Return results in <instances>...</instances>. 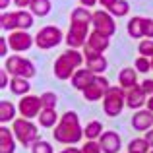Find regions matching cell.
<instances>
[{"label":"cell","instance_id":"obj_23","mask_svg":"<svg viewBox=\"0 0 153 153\" xmlns=\"http://www.w3.org/2000/svg\"><path fill=\"white\" fill-rule=\"evenodd\" d=\"M51 0H31L29 4V12L33 16H37V18H45V16L51 14Z\"/></svg>","mask_w":153,"mask_h":153},{"label":"cell","instance_id":"obj_9","mask_svg":"<svg viewBox=\"0 0 153 153\" xmlns=\"http://www.w3.org/2000/svg\"><path fill=\"white\" fill-rule=\"evenodd\" d=\"M108 89H111L108 79L105 78V76H95L93 82H91L89 85L82 91V93H83V99H85V101L95 103V101H101V99H105V95H107Z\"/></svg>","mask_w":153,"mask_h":153},{"label":"cell","instance_id":"obj_2","mask_svg":"<svg viewBox=\"0 0 153 153\" xmlns=\"http://www.w3.org/2000/svg\"><path fill=\"white\" fill-rule=\"evenodd\" d=\"M85 62L83 52L78 49H68L64 51L58 58L54 60V76L58 79H72V76L82 68V64Z\"/></svg>","mask_w":153,"mask_h":153},{"label":"cell","instance_id":"obj_20","mask_svg":"<svg viewBox=\"0 0 153 153\" xmlns=\"http://www.w3.org/2000/svg\"><path fill=\"white\" fill-rule=\"evenodd\" d=\"M70 23H82V25H91L93 23V12H89V8L78 6L72 10L70 14Z\"/></svg>","mask_w":153,"mask_h":153},{"label":"cell","instance_id":"obj_29","mask_svg":"<svg viewBox=\"0 0 153 153\" xmlns=\"http://www.w3.org/2000/svg\"><path fill=\"white\" fill-rule=\"evenodd\" d=\"M149 143L146 142V138H134L128 143V153H149Z\"/></svg>","mask_w":153,"mask_h":153},{"label":"cell","instance_id":"obj_21","mask_svg":"<svg viewBox=\"0 0 153 153\" xmlns=\"http://www.w3.org/2000/svg\"><path fill=\"white\" fill-rule=\"evenodd\" d=\"M126 29H128V35L132 39H140V41L146 39L143 37V18H140V16H134V18L128 19Z\"/></svg>","mask_w":153,"mask_h":153},{"label":"cell","instance_id":"obj_25","mask_svg":"<svg viewBox=\"0 0 153 153\" xmlns=\"http://www.w3.org/2000/svg\"><path fill=\"white\" fill-rule=\"evenodd\" d=\"M58 120H60V116L56 114L54 108H43L41 114H39V124L43 128H54L58 124Z\"/></svg>","mask_w":153,"mask_h":153},{"label":"cell","instance_id":"obj_12","mask_svg":"<svg viewBox=\"0 0 153 153\" xmlns=\"http://www.w3.org/2000/svg\"><path fill=\"white\" fill-rule=\"evenodd\" d=\"M8 45L14 52H25L35 45V37H31L29 31H12L8 35Z\"/></svg>","mask_w":153,"mask_h":153},{"label":"cell","instance_id":"obj_32","mask_svg":"<svg viewBox=\"0 0 153 153\" xmlns=\"http://www.w3.org/2000/svg\"><path fill=\"white\" fill-rule=\"evenodd\" d=\"M138 52H140V56L153 58V39H142L138 45Z\"/></svg>","mask_w":153,"mask_h":153},{"label":"cell","instance_id":"obj_4","mask_svg":"<svg viewBox=\"0 0 153 153\" xmlns=\"http://www.w3.org/2000/svg\"><path fill=\"white\" fill-rule=\"evenodd\" d=\"M4 68H6V72L10 76H14V78H33L35 74H37V68H35V64L31 62V60L23 58V56L19 54H10L6 60H4Z\"/></svg>","mask_w":153,"mask_h":153},{"label":"cell","instance_id":"obj_37","mask_svg":"<svg viewBox=\"0 0 153 153\" xmlns=\"http://www.w3.org/2000/svg\"><path fill=\"white\" fill-rule=\"evenodd\" d=\"M140 85H142V89L146 91V95H147V97H151V95H153V78H151V79H149V78H147V79H143V82L140 83Z\"/></svg>","mask_w":153,"mask_h":153},{"label":"cell","instance_id":"obj_34","mask_svg":"<svg viewBox=\"0 0 153 153\" xmlns=\"http://www.w3.org/2000/svg\"><path fill=\"white\" fill-rule=\"evenodd\" d=\"M41 103H43V108H54L56 103H58V97H56V93H52V91H45V93L41 95Z\"/></svg>","mask_w":153,"mask_h":153},{"label":"cell","instance_id":"obj_13","mask_svg":"<svg viewBox=\"0 0 153 153\" xmlns=\"http://www.w3.org/2000/svg\"><path fill=\"white\" fill-rule=\"evenodd\" d=\"M130 122H132V128L136 132H143L146 134L147 130L153 128V112H149L147 108H140V111L134 112Z\"/></svg>","mask_w":153,"mask_h":153},{"label":"cell","instance_id":"obj_14","mask_svg":"<svg viewBox=\"0 0 153 153\" xmlns=\"http://www.w3.org/2000/svg\"><path fill=\"white\" fill-rule=\"evenodd\" d=\"M99 143H101L103 153H120V147H122L120 136L112 130H105L103 136L99 138Z\"/></svg>","mask_w":153,"mask_h":153},{"label":"cell","instance_id":"obj_10","mask_svg":"<svg viewBox=\"0 0 153 153\" xmlns=\"http://www.w3.org/2000/svg\"><path fill=\"white\" fill-rule=\"evenodd\" d=\"M82 52H83V58H85V68H87V70H91L95 76H101V74L107 72L108 62H107V58H105V54L93 51L91 47H87V45L82 49Z\"/></svg>","mask_w":153,"mask_h":153},{"label":"cell","instance_id":"obj_22","mask_svg":"<svg viewBox=\"0 0 153 153\" xmlns=\"http://www.w3.org/2000/svg\"><path fill=\"white\" fill-rule=\"evenodd\" d=\"M10 91L14 95H19V97L29 95V91H31L29 79H25V78H12L10 79Z\"/></svg>","mask_w":153,"mask_h":153},{"label":"cell","instance_id":"obj_35","mask_svg":"<svg viewBox=\"0 0 153 153\" xmlns=\"http://www.w3.org/2000/svg\"><path fill=\"white\" fill-rule=\"evenodd\" d=\"M79 149H82V153H103L99 140H87V142L83 143Z\"/></svg>","mask_w":153,"mask_h":153},{"label":"cell","instance_id":"obj_44","mask_svg":"<svg viewBox=\"0 0 153 153\" xmlns=\"http://www.w3.org/2000/svg\"><path fill=\"white\" fill-rule=\"evenodd\" d=\"M60 153H82V149H78L74 146H66V149H62Z\"/></svg>","mask_w":153,"mask_h":153},{"label":"cell","instance_id":"obj_1","mask_svg":"<svg viewBox=\"0 0 153 153\" xmlns=\"http://www.w3.org/2000/svg\"><path fill=\"white\" fill-rule=\"evenodd\" d=\"M83 138V128L76 111H66L54 126V140L64 146H74Z\"/></svg>","mask_w":153,"mask_h":153},{"label":"cell","instance_id":"obj_27","mask_svg":"<svg viewBox=\"0 0 153 153\" xmlns=\"http://www.w3.org/2000/svg\"><path fill=\"white\" fill-rule=\"evenodd\" d=\"M0 27L8 33L18 31V19H16V12H2L0 14Z\"/></svg>","mask_w":153,"mask_h":153},{"label":"cell","instance_id":"obj_38","mask_svg":"<svg viewBox=\"0 0 153 153\" xmlns=\"http://www.w3.org/2000/svg\"><path fill=\"white\" fill-rule=\"evenodd\" d=\"M8 37H0V56H2L4 60L8 58Z\"/></svg>","mask_w":153,"mask_h":153},{"label":"cell","instance_id":"obj_31","mask_svg":"<svg viewBox=\"0 0 153 153\" xmlns=\"http://www.w3.org/2000/svg\"><path fill=\"white\" fill-rule=\"evenodd\" d=\"M134 68L138 74H149V70H153L151 66V58H146V56H138L134 60Z\"/></svg>","mask_w":153,"mask_h":153},{"label":"cell","instance_id":"obj_39","mask_svg":"<svg viewBox=\"0 0 153 153\" xmlns=\"http://www.w3.org/2000/svg\"><path fill=\"white\" fill-rule=\"evenodd\" d=\"M6 85H8V72H6V68H2L0 70V89H4Z\"/></svg>","mask_w":153,"mask_h":153},{"label":"cell","instance_id":"obj_3","mask_svg":"<svg viewBox=\"0 0 153 153\" xmlns=\"http://www.w3.org/2000/svg\"><path fill=\"white\" fill-rule=\"evenodd\" d=\"M12 132H14L16 140H18L23 147H31L37 140H41L39 138L37 124L27 120V118H23V116H19V118H16L14 122H12Z\"/></svg>","mask_w":153,"mask_h":153},{"label":"cell","instance_id":"obj_33","mask_svg":"<svg viewBox=\"0 0 153 153\" xmlns=\"http://www.w3.org/2000/svg\"><path fill=\"white\" fill-rule=\"evenodd\" d=\"M31 153H54L52 149V143L47 140H37V142L31 146Z\"/></svg>","mask_w":153,"mask_h":153},{"label":"cell","instance_id":"obj_17","mask_svg":"<svg viewBox=\"0 0 153 153\" xmlns=\"http://www.w3.org/2000/svg\"><path fill=\"white\" fill-rule=\"evenodd\" d=\"M93 78H95V74L91 70H87V68H79V70L72 76L70 82H72V87H76L78 91H83L91 82H93Z\"/></svg>","mask_w":153,"mask_h":153},{"label":"cell","instance_id":"obj_8","mask_svg":"<svg viewBox=\"0 0 153 153\" xmlns=\"http://www.w3.org/2000/svg\"><path fill=\"white\" fill-rule=\"evenodd\" d=\"M89 27L91 25H82V23H70V29L66 33V45L68 49H83L87 45V37H89Z\"/></svg>","mask_w":153,"mask_h":153},{"label":"cell","instance_id":"obj_42","mask_svg":"<svg viewBox=\"0 0 153 153\" xmlns=\"http://www.w3.org/2000/svg\"><path fill=\"white\" fill-rule=\"evenodd\" d=\"M143 138H146V142L149 143V147L153 149V128H151V130H147V132H146V136H143Z\"/></svg>","mask_w":153,"mask_h":153},{"label":"cell","instance_id":"obj_18","mask_svg":"<svg viewBox=\"0 0 153 153\" xmlns=\"http://www.w3.org/2000/svg\"><path fill=\"white\" fill-rule=\"evenodd\" d=\"M118 85L122 89H132L138 85V72L136 68H122L118 74Z\"/></svg>","mask_w":153,"mask_h":153},{"label":"cell","instance_id":"obj_7","mask_svg":"<svg viewBox=\"0 0 153 153\" xmlns=\"http://www.w3.org/2000/svg\"><path fill=\"white\" fill-rule=\"evenodd\" d=\"M93 31L105 35V37L111 39L116 33V23H114V16L108 14L107 10H97L93 12V23H91Z\"/></svg>","mask_w":153,"mask_h":153},{"label":"cell","instance_id":"obj_26","mask_svg":"<svg viewBox=\"0 0 153 153\" xmlns=\"http://www.w3.org/2000/svg\"><path fill=\"white\" fill-rule=\"evenodd\" d=\"M103 122H99V120H91V122H87V126L83 128V138L87 140H99L103 136Z\"/></svg>","mask_w":153,"mask_h":153},{"label":"cell","instance_id":"obj_19","mask_svg":"<svg viewBox=\"0 0 153 153\" xmlns=\"http://www.w3.org/2000/svg\"><path fill=\"white\" fill-rule=\"evenodd\" d=\"M87 47H91L93 51H97V52H101V54H103V52L107 51L108 47H111V39L91 29L89 37H87Z\"/></svg>","mask_w":153,"mask_h":153},{"label":"cell","instance_id":"obj_30","mask_svg":"<svg viewBox=\"0 0 153 153\" xmlns=\"http://www.w3.org/2000/svg\"><path fill=\"white\" fill-rule=\"evenodd\" d=\"M107 12H108V14H112L114 18H124V16L130 12V4H128L126 0H116V2L112 4Z\"/></svg>","mask_w":153,"mask_h":153},{"label":"cell","instance_id":"obj_16","mask_svg":"<svg viewBox=\"0 0 153 153\" xmlns=\"http://www.w3.org/2000/svg\"><path fill=\"white\" fill-rule=\"evenodd\" d=\"M16 136L6 124L0 128V153H16Z\"/></svg>","mask_w":153,"mask_h":153},{"label":"cell","instance_id":"obj_5","mask_svg":"<svg viewBox=\"0 0 153 153\" xmlns=\"http://www.w3.org/2000/svg\"><path fill=\"white\" fill-rule=\"evenodd\" d=\"M126 107V89H122L120 85H111V89L107 91L103 99V111L107 116L114 118Z\"/></svg>","mask_w":153,"mask_h":153},{"label":"cell","instance_id":"obj_43","mask_svg":"<svg viewBox=\"0 0 153 153\" xmlns=\"http://www.w3.org/2000/svg\"><path fill=\"white\" fill-rule=\"evenodd\" d=\"M114 2H116V0H99V4L103 6V10H108V8H111Z\"/></svg>","mask_w":153,"mask_h":153},{"label":"cell","instance_id":"obj_6","mask_svg":"<svg viewBox=\"0 0 153 153\" xmlns=\"http://www.w3.org/2000/svg\"><path fill=\"white\" fill-rule=\"evenodd\" d=\"M62 39H66V35L62 33V29H58L56 25H45L35 35V45L41 51H51V49H54V47H58L60 43H62Z\"/></svg>","mask_w":153,"mask_h":153},{"label":"cell","instance_id":"obj_47","mask_svg":"<svg viewBox=\"0 0 153 153\" xmlns=\"http://www.w3.org/2000/svg\"><path fill=\"white\" fill-rule=\"evenodd\" d=\"M151 66H153V58H151Z\"/></svg>","mask_w":153,"mask_h":153},{"label":"cell","instance_id":"obj_41","mask_svg":"<svg viewBox=\"0 0 153 153\" xmlns=\"http://www.w3.org/2000/svg\"><path fill=\"white\" fill-rule=\"evenodd\" d=\"M95 4H99V0H79V6L83 8H93Z\"/></svg>","mask_w":153,"mask_h":153},{"label":"cell","instance_id":"obj_46","mask_svg":"<svg viewBox=\"0 0 153 153\" xmlns=\"http://www.w3.org/2000/svg\"><path fill=\"white\" fill-rule=\"evenodd\" d=\"M146 107H147V111H149V112H153V95H151V97H147Z\"/></svg>","mask_w":153,"mask_h":153},{"label":"cell","instance_id":"obj_48","mask_svg":"<svg viewBox=\"0 0 153 153\" xmlns=\"http://www.w3.org/2000/svg\"><path fill=\"white\" fill-rule=\"evenodd\" d=\"M149 153H153V149H151V151H149Z\"/></svg>","mask_w":153,"mask_h":153},{"label":"cell","instance_id":"obj_24","mask_svg":"<svg viewBox=\"0 0 153 153\" xmlns=\"http://www.w3.org/2000/svg\"><path fill=\"white\" fill-rule=\"evenodd\" d=\"M16 112H18V107L10 101H0V122H14L16 120Z\"/></svg>","mask_w":153,"mask_h":153},{"label":"cell","instance_id":"obj_36","mask_svg":"<svg viewBox=\"0 0 153 153\" xmlns=\"http://www.w3.org/2000/svg\"><path fill=\"white\" fill-rule=\"evenodd\" d=\"M143 37L153 39V19L151 18H143Z\"/></svg>","mask_w":153,"mask_h":153},{"label":"cell","instance_id":"obj_40","mask_svg":"<svg viewBox=\"0 0 153 153\" xmlns=\"http://www.w3.org/2000/svg\"><path fill=\"white\" fill-rule=\"evenodd\" d=\"M14 4L19 8V10H25V8H29L31 0H14Z\"/></svg>","mask_w":153,"mask_h":153},{"label":"cell","instance_id":"obj_15","mask_svg":"<svg viewBox=\"0 0 153 153\" xmlns=\"http://www.w3.org/2000/svg\"><path fill=\"white\" fill-rule=\"evenodd\" d=\"M147 103V95L146 91L142 89V85H136L132 89H126V107L132 108V111H140L142 107H146Z\"/></svg>","mask_w":153,"mask_h":153},{"label":"cell","instance_id":"obj_45","mask_svg":"<svg viewBox=\"0 0 153 153\" xmlns=\"http://www.w3.org/2000/svg\"><path fill=\"white\" fill-rule=\"evenodd\" d=\"M10 2H14V0H0V10L6 12V10H8V6H10Z\"/></svg>","mask_w":153,"mask_h":153},{"label":"cell","instance_id":"obj_11","mask_svg":"<svg viewBox=\"0 0 153 153\" xmlns=\"http://www.w3.org/2000/svg\"><path fill=\"white\" fill-rule=\"evenodd\" d=\"M41 111H43V103H41V97H37V95H23L18 103L19 116H23V118H27V120L39 118Z\"/></svg>","mask_w":153,"mask_h":153},{"label":"cell","instance_id":"obj_28","mask_svg":"<svg viewBox=\"0 0 153 153\" xmlns=\"http://www.w3.org/2000/svg\"><path fill=\"white\" fill-rule=\"evenodd\" d=\"M33 18L35 16L27 10H18L16 12V19H18V29L19 31H27L33 27Z\"/></svg>","mask_w":153,"mask_h":153}]
</instances>
